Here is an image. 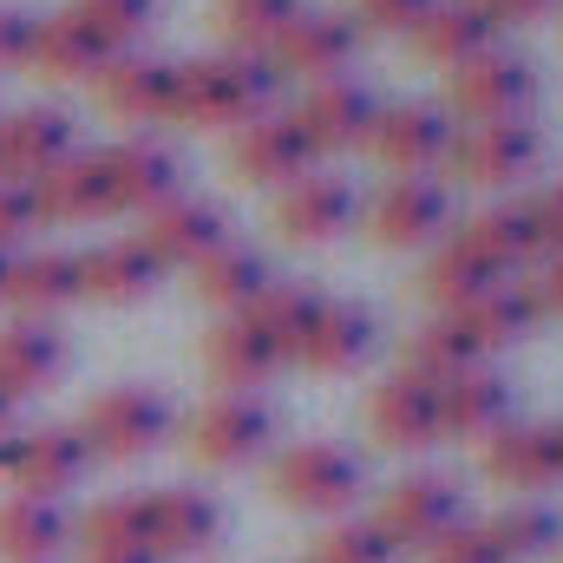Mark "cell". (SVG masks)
I'll return each mask as SVG.
<instances>
[{"label": "cell", "instance_id": "1", "mask_svg": "<svg viewBox=\"0 0 563 563\" xmlns=\"http://www.w3.org/2000/svg\"><path fill=\"white\" fill-rule=\"evenodd\" d=\"M269 92H276V66L223 46V53L170 66V112L164 119L197 125V132H223V125H250L256 112H269Z\"/></svg>", "mask_w": 563, "mask_h": 563}, {"label": "cell", "instance_id": "2", "mask_svg": "<svg viewBox=\"0 0 563 563\" xmlns=\"http://www.w3.org/2000/svg\"><path fill=\"white\" fill-rule=\"evenodd\" d=\"M269 492H276L288 511L341 518L367 492V472H361L354 452H341L328 439H301V445H282L276 459H269Z\"/></svg>", "mask_w": 563, "mask_h": 563}, {"label": "cell", "instance_id": "3", "mask_svg": "<svg viewBox=\"0 0 563 563\" xmlns=\"http://www.w3.org/2000/svg\"><path fill=\"white\" fill-rule=\"evenodd\" d=\"M79 432L92 445V459H151L170 432H177V413L157 387H106L86 413H79Z\"/></svg>", "mask_w": 563, "mask_h": 563}, {"label": "cell", "instance_id": "4", "mask_svg": "<svg viewBox=\"0 0 563 563\" xmlns=\"http://www.w3.org/2000/svg\"><path fill=\"white\" fill-rule=\"evenodd\" d=\"M269 439H276V413L263 394H210L184 420V445L203 465H250L269 452Z\"/></svg>", "mask_w": 563, "mask_h": 563}, {"label": "cell", "instance_id": "5", "mask_svg": "<svg viewBox=\"0 0 563 563\" xmlns=\"http://www.w3.org/2000/svg\"><path fill=\"white\" fill-rule=\"evenodd\" d=\"M538 151H544V139H538L531 119H498V125H459V132H452V151H445V164H452L459 184L498 190V184L531 177Z\"/></svg>", "mask_w": 563, "mask_h": 563}, {"label": "cell", "instance_id": "6", "mask_svg": "<svg viewBox=\"0 0 563 563\" xmlns=\"http://www.w3.org/2000/svg\"><path fill=\"white\" fill-rule=\"evenodd\" d=\"M445 223H452V197L439 177H394L367 203V236L380 250H426V243H439Z\"/></svg>", "mask_w": 563, "mask_h": 563}, {"label": "cell", "instance_id": "7", "mask_svg": "<svg viewBox=\"0 0 563 563\" xmlns=\"http://www.w3.org/2000/svg\"><path fill=\"white\" fill-rule=\"evenodd\" d=\"M374 525L387 531V544H394V551H426L439 531L465 525V498H459V485H452V478H439V472H407L400 485H387V498H380V518H374Z\"/></svg>", "mask_w": 563, "mask_h": 563}, {"label": "cell", "instance_id": "8", "mask_svg": "<svg viewBox=\"0 0 563 563\" xmlns=\"http://www.w3.org/2000/svg\"><path fill=\"white\" fill-rule=\"evenodd\" d=\"M538 99V73L518 53H485L472 66L452 73V112L465 125H498V119H525Z\"/></svg>", "mask_w": 563, "mask_h": 563}, {"label": "cell", "instance_id": "9", "mask_svg": "<svg viewBox=\"0 0 563 563\" xmlns=\"http://www.w3.org/2000/svg\"><path fill=\"white\" fill-rule=\"evenodd\" d=\"M452 119L432 106V99H400V106H380V119H374V157L380 164H394L400 177H426V170H439L445 164V151H452Z\"/></svg>", "mask_w": 563, "mask_h": 563}, {"label": "cell", "instance_id": "10", "mask_svg": "<svg viewBox=\"0 0 563 563\" xmlns=\"http://www.w3.org/2000/svg\"><path fill=\"white\" fill-rule=\"evenodd\" d=\"M230 164H236V177L243 184H295L301 170H314V144L301 132V119L295 112H256L250 125H236V139H230Z\"/></svg>", "mask_w": 563, "mask_h": 563}, {"label": "cell", "instance_id": "11", "mask_svg": "<svg viewBox=\"0 0 563 563\" xmlns=\"http://www.w3.org/2000/svg\"><path fill=\"white\" fill-rule=\"evenodd\" d=\"M223 236H230L223 210L210 197H190V190H177L170 203L144 210V230H139V243L157 256V269H197Z\"/></svg>", "mask_w": 563, "mask_h": 563}, {"label": "cell", "instance_id": "12", "mask_svg": "<svg viewBox=\"0 0 563 563\" xmlns=\"http://www.w3.org/2000/svg\"><path fill=\"white\" fill-rule=\"evenodd\" d=\"M354 46H361V26H354V13H328V7H301L288 26H282V40L269 46L276 53V73H295V79H334V73H347V59H354Z\"/></svg>", "mask_w": 563, "mask_h": 563}, {"label": "cell", "instance_id": "13", "mask_svg": "<svg viewBox=\"0 0 563 563\" xmlns=\"http://www.w3.org/2000/svg\"><path fill=\"white\" fill-rule=\"evenodd\" d=\"M295 119H301V132L314 144V157H321V151H354V144H367V132H374L380 99H374L361 79L334 73V79H314V86H308V99L295 106Z\"/></svg>", "mask_w": 563, "mask_h": 563}, {"label": "cell", "instance_id": "14", "mask_svg": "<svg viewBox=\"0 0 563 563\" xmlns=\"http://www.w3.org/2000/svg\"><path fill=\"white\" fill-rule=\"evenodd\" d=\"M478 472L505 492H544L558 485L563 465H558V439L551 426H525V420H505L498 432L478 439Z\"/></svg>", "mask_w": 563, "mask_h": 563}, {"label": "cell", "instance_id": "15", "mask_svg": "<svg viewBox=\"0 0 563 563\" xmlns=\"http://www.w3.org/2000/svg\"><path fill=\"white\" fill-rule=\"evenodd\" d=\"M73 151H79L73 119L59 106H20L13 119H0V177H13V184H40Z\"/></svg>", "mask_w": 563, "mask_h": 563}, {"label": "cell", "instance_id": "16", "mask_svg": "<svg viewBox=\"0 0 563 563\" xmlns=\"http://www.w3.org/2000/svg\"><path fill=\"white\" fill-rule=\"evenodd\" d=\"M92 472V445L79 426H33L20 432V452H13V492H33V498H59L73 492L79 478Z\"/></svg>", "mask_w": 563, "mask_h": 563}, {"label": "cell", "instance_id": "17", "mask_svg": "<svg viewBox=\"0 0 563 563\" xmlns=\"http://www.w3.org/2000/svg\"><path fill=\"white\" fill-rule=\"evenodd\" d=\"M144 511H151V558H197L223 531V505L203 485H157L144 492Z\"/></svg>", "mask_w": 563, "mask_h": 563}, {"label": "cell", "instance_id": "18", "mask_svg": "<svg viewBox=\"0 0 563 563\" xmlns=\"http://www.w3.org/2000/svg\"><path fill=\"white\" fill-rule=\"evenodd\" d=\"M354 223V184L334 170H301L276 190V230L288 243H328Z\"/></svg>", "mask_w": 563, "mask_h": 563}, {"label": "cell", "instance_id": "19", "mask_svg": "<svg viewBox=\"0 0 563 563\" xmlns=\"http://www.w3.org/2000/svg\"><path fill=\"white\" fill-rule=\"evenodd\" d=\"M106 177H112V203L119 210H157L184 190V164L164 139H119L99 151Z\"/></svg>", "mask_w": 563, "mask_h": 563}, {"label": "cell", "instance_id": "20", "mask_svg": "<svg viewBox=\"0 0 563 563\" xmlns=\"http://www.w3.org/2000/svg\"><path fill=\"white\" fill-rule=\"evenodd\" d=\"M73 263H79V295H86V301H106V308L144 301V295H151V288L164 282L157 256L144 250L139 236H106V243L79 250Z\"/></svg>", "mask_w": 563, "mask_h": 563}, {"label": "cell", "instance_id": "21", "mask_svg": "<svg viewBox=\"0 0 563 563\" xmlns=\"http://www.w3.org/2000/svg\"><path fill=\"white\" fill-rule=\"evenodd\" d=\"M33 210L40 223H99L112 217V177H106V157L99 151H73L59 170H46L33 184Z\"/></svg>", "mask_w": 563, "mask_h": 563}, {"label": "cell", "instance_id": "22", "mask_svg": "<svg viewBox=\"0 0 563 563\" xmlns=\"http://www.w3.org/2000/svg\"><path fill=\"white\" fill-rule=\"evenodd\" d=\"M374 341H380V328L361 301H321V314L308 321V334L288 361H301L308 374H354L374 354Z\"/></svg>", "mask_w": 563, "mask_h": 563}, {"label": "cell", "instance_id": "23", "mask_svg": "<svg viewBox=\"0 0 563 563\" xmlns=\"http://www.w3.org/2000/svg\"><path fill=\"white\" fill-rule=\"evenodd\" d=\"M367 426L380 445H400V452H420L439 439V387H426L420 374H387L374 394H367Z\"/></svg>", "mask_w": 563, "mask_h": 563}, {"label": "cell", "instance_id": "24", "mask_svg": "<svg viewBox=\"0 0 563 563\" xmlns=\"http://www.w3.org/2000/svg\"><path fill=\"white\" fill-rule=\"evenodd\" d=\"M407 40H413V53H420L426 66H452V73L472 66V59H485V53H498V26L472 0H432L426 20Z\"/></svg>", "mask_w": 563, "mask_h": 563}, {"label": "cell", "instance_id": "25", "mask_svg": "<svg viewBox=\"0 0 563 563\" xmlns=\"http://www.w3.org/2000/svg\"><path fill=\"white\" fill-rule=\"evenodd\" d=\"M59 374H66V334L53 321H20L13 314L0 328V394L26 400V394H46Z\"/></svg>", "mask_w": 563, "mask_h": 563}, {"label": "cell", "instance_id": "26", "mask_svg": "<svg viewBox=\"0 0 563 563\" xmlns=\"http://www.w3.org/2000/svg\"><path fill=\"white\" fill-rule=\"evenodd\" d=\"M92 92L112 119L139 125V119H164L170 112V66L164 59H144V53H112L99 73H92Z\"/></svg>", "mask_w": 563, "mask_h": 563}, {"label": "cell", "instance_id": "27", "mask_svg": "<svg viewBox=\"0 0 563 563\" xmlns=\"http://www.w3.org/2000/svg\"><path fill=\"white\" fill-rule=\"evenodd\" d=\"M66 538H73V518L59 511V498H33V492L0 498V563H53Z\"/></svg>", "mask_w": 563, "mask_h": 563}, {"label": "cell", "instance_id": "28", "mask_svg": "<svg viewBox=\"0 0 563 563\" xmlns=\"http://www.w3.org/2000/svg\"><path fill=\"white\" fill-rule=\"evenodd\" d=\"M112 53L92 40V26L66 7V13H46L40 26H33V73L40 79H53V86H92V73L106 66Z\"/></svg>", "mask_w": 563, "mask_h": 563}, {"label": "cell", "instance_id": "29", "mask_svg": "<svg viewBox=\"0 0 563 563\" xmlns=\"http://www.w3.org/2000/svg\"><path fill=\"white\" fill-rule=\"evenodd\" d=\"M452 243L485 269V276H518L525 263H538V236H531V223H525V210L518 203H498V210H478V217H465V230H452Z\"/></svg>", "mask_w": 563, "mask_h": 563}, {"label": "cell", "instance_id": "30", "mask_svg": "<svg viewBox=\"0 0 563 563\" xmlns=\"http://www.w3.org/2000/svg\"><path fill=\"white\" fill-rule=\"evenodd\" d=\"M7 301L20 308V321H53L59 308H73L79 301L73 250H20L13 276H7Z\"/></svg>", "mask_w": 563, "mask_h": 563}, {"label": "cell", "instance_id": "31", "mask_svg": "<svg viewBox=\"0 0 563 563\" xmlns=\"http://www.w3.org/2000/svg\"><path fill=\"white\" fill-rule=\"evenodd\" d=\"M203 367L217 374L223 394H250V387H263L282 367V354L243 321V314H223V321L203 334Z\"/></svg>", "mask_w": 563, "mask_h": 563}, {"label": "cell", "instance_id": "32", "mask_svg": "<svg viewBox=\"0 0 563 563\" xmlns=\"http://www.w3.org/2000/svg\"><path fill=\"white\" fill-rule=\"evenodd\" d=\"M465 341H472V354L485 361L492 347H511L531 321H538V308H531V288H511V282H492L485 295H472L465 308H452L445 314Z\"/></svg>", "mask_w": 563, "mask_h": 563}, {"label": "cell", "instance_id": "33", "mask_svg": "<svg viewBox=\"0 0 563 563\" xmlns=\"http://www.w3.org/2000/svg\"><path fill=\"white\" fill-rule=\"evenodd\" d=\"M511 420V387L492 374V367H472L459 380L439 387V432H459V439H485Z\"/></svg>", "mask_w": 563, "mask_h": 563}, {"label": "cell", "instance_id": "34", "mask_svg": "<svg viewBox=\"0 0 563 563\" xmlns=\"http://www.w3.org/2000/svg\"><path fill=\"white\" fill-rule=\"evenodd\" d=\"M197 295L210 301V308H223V314H243L263 288H269V263H263V250H250V243H236V236H223L197 269Z\"/></svg>", "mask_w": 563, "mask_h": 563}, {"label": "cell", "instance_id": "35", "mask_svg": "<svg viewBox=\"0 0 563 563\" xmlns=\"http://www.w3.org/2000/svg\"><path fill=\"white\" fill-rule=\"evenodd\" d=\"M321 301H328V295H321V288H308V282H276V276H269V288L243 308V321H250V328H256V334L282 354V361H288V354L301 347L308 321L321 314Z\"/></svg>", "mask_w": 563, "mask_h": 563}, {"label": "cell", "instance_id": "36", "mask_svg": "<svg viewBox=\"0 0 563 563\" xmlns=\"http://www.w3.org/2000/svg\"><path fill=\"white\" fill-rule=\"evenodd\" d=\"M79 551H151L144 492H112V498L86 505V518H79Z\"/></svg>", "mask_w": 563, "mask_h": 563}, {"label": "cell", "instance_id": "37", "mask_svg": "<svg viewBox=\"0 0 563 563\" xmlns=\"http://www.w3.org/2000/svg\"><path fill=\"white\" fill-rule=\"evenodd\" d=\"M472 367H478V354H472V341L445 314H432V321H420L407 334V374H420L426 387H445V380H459Z\"/></svg>", "mask_w": 563, "mask_h": 563}, {"label": "cell", "instance_id": "38", "mask_svg": "<svg viewBox=\"0 0 563 563\" xmlns=\"http://www.w3.org/2000/svg\"><path fill=\"white\" fill-rule=\"evenodd\" d=\"M301 13V0H217V33L230 40V53H256L269 59L282 26Z\"/></svg>", "mask_w": 563, "mask_h": 563}, {"label": "cell", "instance_id": "39", "mask_svg": "<svg viewBox=\"0 0 563 563\" xmlns=\"http://www.w3.org/2000/svg\"><path fill=\"white\" fill-rule=\"evenodd\" d=\"M485 538L498 544V558H505V563H518V558H544V551L563 538V525H558V511H551V505L518 498V505H505V511H492V518H485Z\"/></svg>", "mask_w": 563, "mask_h": 563}, {"label": "cell", "instance_id": "40", "mask_svg": "<svg viewBox=\"0 0 563 563\" xmlns=\"http://www.w3.org/2000/svg\"><path fill=\"white\" fill-rule=\"evenodd\" d=\"M492 282H498V276H485V269H478V263H472L459 243H445V250H432V256H426L420 295L439 308V314H452V308H465L472 295H485Z\"/></svg>", "mask_w": 563, "mask_h": 563}, {"label": "cell", "instance_id": "41", "mask_svg": "<svg viewBox=\"0 0 563 563\" xmlns=\"http://www.w3.org/2000/svg\"><path fill=\"white\" fill-rule=\"evenodd\" d=\"M308 563H394V544L374 518H334L308 544Z\"/></svg>", "mask_w": 563, "mask_h": 563}, {"label": "cell", "instance_id": "42", "mask_svg": "<svg viewBox=\"0 0 563 563\" xmlns=\"http://www.w3.org/2000/svg\"><path fill=\"white\" fill-rule=\"evenodd\" d=\"M73 13L92 26V40L106 53H132V40L151 33V20H157V0H79Z\"/></svg>", "mask_w": 563, "mask_h": 563}, {"label": "cell", "instance_id": "43", "mask_svg": "<svg viewBox=\"0 0 563 563\" xmlns=\"http://www.w3.org/2000/svg\"><path fill=\"white\" fill-rule=\"evenodd\" d=\"M426 563H505L498 544L485 538V525H452L426 544Z\"/></svg>", "mask_w": 563, "mask_h": 563}, {"label": "cell", "instance_id": "44", "mask_svg": "<svg viewBox=\"0 0 563 563\" xmlns=\"http://www.w3.org/2000/svg\"><path fill=\"white\" fill-rule=\"evenodd\" d=\"M33 230H40L33 184H13V177H0V250H13V256H20V236H33Z\"/></svg>", "mask_w": 563, "mask_h": 563}, {"label": "cell", "instance_id": "45", "mask_svg": "<svg viewBox=\"0 0 563 563\" xmlns=\"http://www.w3.org/2000/svg\"><path fill=\"white\" fill-rule=\"evenodd\" d=\"M518 210H525V223H531V236H538V256H544V250L563 256V184H544V190L525 197Z\"/></svg>", "mask_w": 563, "mask_h": 563}, {"label": "cell", "instance_id": "46", "mask_svg": "<svg viewBox=\"0 0 563 563\" xmlns=\"http://www.w3.org/2000/svg\"><path fill=\"white\" fill-rule=\"evenodd\" d=\"M432 0H354V26H374V33H413L426 20Z\"/></svg>", "mask_w": 563, "mask_h": 563}, {"label": "cell", "instance_id": "47", "mask_svg": "<svg viewBox=\"0 0 563 563\" xmlns=\"http://www.w3.org/2000/svg\"><path fill=\"white\" fill-rule=\"evenodd\" d=\"M33 26H40V13L0 7V73H20V66L33 59Z\"/></svg>", "mask_w": 563, "mask_h": 563}, {"label": "cell", "instance_id": "48", "mask_svg": "<svg viewBox=\"0 0 563 563\" xmlns=\"http://www.w3.org/2000/svg\"><path fill=\"white\" fill-rule=\"evenodd\" d=\"M492 26H525V20H544L558 0H472Z\"/></svg>", "mask_w": 563, "mask_h": 563}, {"label": "cell", "instance_id": "49", "mask_svg": "<svg viewBox=\"0 0 563 563\" xmlns=\"http://www.w3.org/2000/svg\"><path fill=\"white\" fill-rule=\"evenodd\" d=\"M531 308L538 314H563V256H544V276L531 288Z\"/></svg>", "mask_w": 563, "mask_h": 563}, {"label": "cell", "instance_id": "50", "mask_svg": "<svg viewBox=\"0 0 563 563\" xmlns=\"http://www.w3.org/2000/svg\"><path fill=\"white\" fill-rule=\"evenodd\" d=\"M79 563H157L151 551H79Z\"/></svg>", "mask_w": 563, "mask_h": 563}, {"label": "cell", "instance_id": "51", "mask_svg": "<svg viewBox=\"0 0 563 563\" xmlns=\"http://www.w3.org/2000/svg\"><path fill=\"white\" fill-rule=\"evenodd\" d=\"M13 452H20V432H13V426H7V432H0V485H7V478H13Z\"/></svg>", "mask_w": 563, "mask_h": 563}, {"label": "cell", "instance_id": "52", "mask_svg": "<svg viewBox=\"0 0 563 563\" xmlns=\"http://www.w3.org/2000/svg\"><path fill=\"white\" fill-rule=\"evenodd\" d=\"M7 276H13V250H0V301H7Z\"/></svg>", "mask_w": 563, "mask_h": 563}, {"label": "cell", "instance_id": "53", "mask_svg": "<svg viewBox=\"0 0 563 563\" xmlns=\"http://www.w3.org/2000/svg\"><path fill=\"white\" fill-rule=\"evenodd\" d=\"M7 426H13V400H7V394H0V432H7Z\"/></svg>", "mask_w": 563, "mask_h": 563}, {"label": "cell", "instance_id": "54", "mask_svg": "<svg viewBox=\"0 0 563 563\" xmlns=\"http://www.w3.org/2000/svg\"><path fill=\"white\" fill-rule=\"evenodd\" d=\"M551 439H558V465H563V420H558V426H551Z\"/></svg>", "mask_w": 563, "mask_h": 563}]
</instances>
